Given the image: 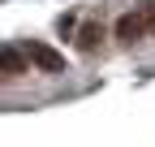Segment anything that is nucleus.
<instances>
[{
  "mask_svg": "<svg viewBox=\"0 0 155 147\" xmlns=\"http://www.w3.org/2000/svg\"><path fill=\"white\" fill-rule=\"evenodd\" d=\"M26 56H30V65L35 69H43V74H61L65 69V56H61V52H56V48H48V43H39V39H26Z\"/></svg>",
  "mask_w": 155,
  "mask_h": 147,
  "instance_id": "f257e3e1",
  "label": "nucleus"
},
{
  "mask_svg": "<svg viewBox=\"0 0 155 147\" xmlns=\"http://www.w3.org/2000/svg\"><path fill=\"white\" fill-rule=\"evenodd\" d=\"M116 39H121V43H138V39H147V22H142V13H125V17H116Z\"/></svg>",
  "mask_w": 155,
  "mask_h": 147,
  "instance_id": "f03ea898",
  "label": "nucleus"
},
{
  "mask_svg": "<svg viewBox=\"0 0 155 147\" xmlns=\"http://www.w3.org/2000/svg\"><path fill=\"white\" fill-rule=\"evenodd\" d=\"M99 39H104V26H99V22H86L82 30H78V48H82V52H95Z\"/></svg>",
  "mask_w": 155,
  "mask_h": 147,
  "instance_id": "20e7f679",
  "label": "nucleus"
},
{
  "mask_svg": "<svg viewBox=\"0 0 155 147\" xmlns=\"http://www.w3.org/2000/svg\"><path fill=\"white\" fill-rule=\"evenodd\" d=\"M138 13H142V22H147V35H155V5L147 0V5H142Z\"/></svg>",
  "mask_w": 155,
  "mask_h": 147,
  "instance_id": "39448f33",
  "label": "nucleus"
},
{
  "mask_svg": "<svg viewBox=\"0 0 155 147\" xmlns=\"http://www.w3.org/2000/svg\"><path fill=\"white\" fill-rule=\"evenodd\" d=\"M26 65H30V56H26V52H17V48H5V52H0V74H5V82L22 78V74H26Z\"/></svg>",
  "mask_w": 155,
  "mask_h": 147,
  "instance_id": "7ed1b4c3",
  "label": "nucleus"
}]
</instances>
